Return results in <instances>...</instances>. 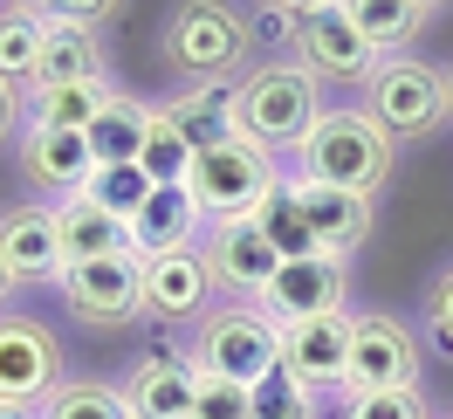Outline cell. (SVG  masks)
Wrapping results in <instances>:
<instances>
[{
    "label": "cell",
    "instance_id": "cell-1",
    "mask_svg": "<svg viewBox=\"0 0 453 419\" xmlns=\"http://www.w3.org/2000/svg\"><path fill=\"white\" fill-rule=\"evenodd\" d=\"M296 166L310 186H343V193H371L392 172V131L371 111H316L310 138L296 151Z\"/></svg>",
    "mask_w": 453,
    "mask_h": 419
},
{
    "label": "cell",
    "instance_id": "cell-2",
    "mask_svg": "<svg viewBox=\"0 0 453 419\" xmlns=\"http://www.w3.org/2000/svg\"><path fill=\"white\" fill-rule=\"evenodd\" d=\"M316 111H323V97H316L310 69H303V62H268V69H255V76L241 83V97H234V131L275 159V151H303Z\"/></svg>",
    "mask_w": 453,
    "mask_h": 419
},
{
    "label": "cell",
    "instance_id": "cell-3",
    "mask_svg": "<svg viewBox=\"0 0 453 419\" xmlns=\"http://www.w3.org/2000/svg\"><path fill=\"white\" fill-rule=\"evenodd\" d=\"M248 49H255V28L226 0H186V7H172V21H165V56L193 83H226L248 62Z\"/></svg>",
    "mask_w": 453,
    "mask_h": 419
},
{
    "label": "cell",
    "instance_id": "cell-4",
    "mask_svg": "<svg viewBox=\"0 0 453 419\" xmlns=\"http://www.w3.org/2000/svg\"><path fill=\"white\" fill-rule=\"evenodd\" d=\"M275 179H282V172H275V159H268L261 144L226 138V144L193 151V166H186V193H193V206L206 213V221L220 227V221H248Z\"/></svg>",
    "mask_w": 453,
    "mask_h": 419
},
{
    "label": "cell",
    "instance_id": "cell-5",
    "mask_svg": "<svg viewBox=\"0 0 453 419\" xmlns=\"http://www.w3.org/2000/svg\"><path fill=\"white\" fill-rule=\"evenodd\" d=\"M193 364L206 378H234V385H261L282 364V330L261 316V303H226L213 316H199Z\"/></svg>",
    "mask_w": 453,
    "mask_h": 419
},
{
    "label": "cell",
    "instance_id": "cell-6",
    "mask_svg": "<svg viewBox=\"0 0 453 419\" xmlns=\"http://www.w3.org/2000/svg\"><path fill=\"white\" fill-rule=\"evenodd\" d=\"M371 104L365 111L392 131V138H426L447 124V69H433L419 56H378V69L365 76Z\"/></svg>",
    "mask_w": 453,
    "mask_h": 419
},
{
    "label": "cell",
    "instance_id": "cell-7",
    "mask_svg": "<svg viewBox=\"0 0 453 419\" xmlns=\"http://www.w3.org/2000/svg\"><path fill=\"white\" fill-rule=\"evenodd\" d=\"M62 303L76 323H96V330H117L144 316V254H96V261H69L62 268Z\"/></svg>",
    "mask_w": 453,
    "mask_h": 419
},
{
    "label": "cell",
    "instance_id": "cell-8",
    "mask_svg": "<svg viewBox=\"0 0 453 419\" xmlns=\"http://www.w3.org/2000/svg\"><path fill=\"white\" fill-rule=\"evenodd\" d=\"M419 385V344L398 316H350L343 392H405Z\"/></svg>",
    "mask_w": 453,
    "mask_h": 419
},
{
    "label": "cell",
    "instance_id": "cell-9",
    "mask_svg": "<svg viewBox=\"0 0 453 419\" xmlns=\"http://www.w3.org/2000/svg\"><path fill=\"white\" fill-rule=\"evenodd\" d=\"M288 49H296V62L310 69L316 83H323V76H337V83H365L371 69H378L371 42L350 28V14H343L337 0H330V7H310V14H296Z\"/></svg>",
    "mask_w": 453,
    "mask_h": 419
},
{
    "label": "cell",
    "instance_id": "cell-10",
    "mask_svg": "<svg viewBox=\"0 0 453 419\" xmlns=\"http://www.w3.org/2000/svg\"><path fill=\"white\" fill-rule=\"evenodd\" d=\"M343 309V261L337 254H296L275 268V282L261 289V316L288 330V323H310V316H337Z\"/></svg>",
    "mask_w": 453,
    "mask_h": 419
},
{
    "label": "cell",
    "instance_id": "cell-11",
    "mask_svg": "<svg viewBox=\"0 0 453 419\" xmlns=\"http://www.w3.org/2000/svg\"><path fill=\"white\" fill-rule=\"evenodd\" d=\"M56 385H62V358H56L49 323H35V316H0V399L42 406Z\"/></svg>",
    "mask_w": 453,
    "mask_h": 419
},
{
    "label": "cell",
    "instance_id": "cell-12",
    "mask_svg": "<svg viewBox=\"0 0 453 419\" xmlns=\"http://www.w3.org/2000/svg\"><path fill=\"white\" fill-rule=\"evenodd\" d=\"M193 392H199V364L179 351L138 358L124 378V413L131 419H193Z\"/></svg>",
    "mask_w": 453,
    "mask_h": 419
},
{
    "label": "cell",
    "instance_id": "cell-13",
    "mask_svg": "<svg viewBox=\"0 0 453 419\" xmlns=\"http://www.w3.org/2000/svg\"><path fill=\"white\" fill-rule=\"evenodd\" d=\"M213 296V268H206V248H165V254H144V309L151 316H199Z\"/></svg>",
    "mask_w": 453,
    "mask_h": 419
},
{
    "label": "cell",
    "instance_id": "cell-14",
    "mask_svg": "<svg viewBox=\"0 0 453 419\" xmlns=\"http://www.w3.org/2000/svg\"><path fill=\"white\" fill-rule=\"evenodd\" d=\"M343 358H350V316H310L282 330V371L303 385H343Z\"/></svg>",
    "mask_w": 453,
    "mask_h": 419
},
{
    "label": "cell",
    "instance_id": "cell-15",
    "mask_svg": "<svg viewBox=\"0 0 453 419\" xmlns=\"http://www.w3.org/2000/svg\"><path fill=\"white\" fill-rule=\"evenodd\" d=\"M21 172H28V186H49V193L76 199L89 186V138L83 131H56V124H28V138H21Z\"/></svg>",
    "mask_w": 453,
    "mask_h": 419
},
{
    "label": "cell",
    "instance_id": "cell-16",
    "mask_svg": "<svg viewBox=\"0 0 453 419\" xmlns=\"http://www.w3.org/2000/svg\"><path fill=\"white\" fill-rule=\"evenodd\" d=\"M0 254L14 282H56L62 275V241H56V206H14L0 213Z\"/></svg>",
    "mask_w": 453,
    "mask_h": 419
},
{
    "label": "cell",
    "instance_id": "cell-17",
    "mask_svg": "<svg viewBox=\"0 0 453 419\" xmlns=\"http://www.w3.org/2000/svg\"><path fill=\"white\" fill-rule=\"evenodd\" d=\"M206 268H213V282H226V289L261 296V289L275 282V268H282V254L261 241L255 221H220L213 227V248H206Z\"/></svg>",
    "mask_w": 453,
    "mask_h": 419
},
{
    "label": "cell",
    "instance_id": "cell-18",
    "mask_svg": "<svg viewBox=\"0 0 453 419\" xmlns=\"http://www.w3.org/2000/svg\"><path fill=\"white\" fill-rule=\"evenodd\" d=\"M303 186V213H310V234H316V254H350L357 241L371 234V193H343V186Z\"/></svg>",
    "mask_w": 453,
    "mask_h": 419
},
{
    "label": "cell",
    "instance_id": "cell-19",
    "mask_svg": "<svg viewBox=\"0 0 453 419\" xmlns=\"http://www.w3.org/2000/svg\"><path fill=\"white\" fill-rule=\"evenodd\" d=\"M42 83H104V49L89 21H62L49 14L42 21V62H35V89Z\"/></svg>",
    "mask_w": 453,
    "mask_h": 419
},
{
    "label": "cell",
    "instance_id": "cell-20",
    "mask_svg": "<svg viewBox=\"0 0 453 419\" xmlns=\"http://www.w3.org/2000/svg\"><path fill=\"white\" fill-rule=\"evenodd\" d=\"M234 97H241V83H234V76H226V83H193L186 97H172L158 117H165V124L193 144V151H206V144L241 138V131H234Z\"/></svg>",
    "mask_w": 453,
    "mask_h": 419
},
{
    "label": "cell",
    "instance_id": "cell-21",
    "mask_svg": "<svg viewBox=\"0 0 453 419\" xmlns=\"http://www.w3.org/2000/svg\"><path fill=\"white\" fill-rule=\"evenodd\" d=\"M199 221H206V213L193 206V193H186V186H151V193H144V206L131 213V248H138V254L193 248Z\"/></svg>",
    "mask_w": 453,
    "mask_h": 419
},
{
    "label": "cell",
    "instance_id": "cell-22",
    "mask_svg": "<svg viewBox=\"0 0 453 419\" xmlns=\"http://www.w3.org/2000/svg\"><path fill=\"white\" fill-rule=\"evenodd\" d=\"M56 241H62V268L69 261H96V254H124L131 248V221L104 213L96 199H62L56 206Z\"/></svg>",
    "mask_w": 453,
    "mask_h": 419
},
{
    "label": "cell",
    "instance_id": "cell-23",
    "mask_svg": "<svg viewBox=\"0 0 453 419\" xmlns=\"http://www.w3.org/2000/svg\"><path fill=\"white\" fill-rule=\"evenodd\" d=\"M83 138H89V159H96V166H138L144 138H151V111L131 104V97H111L104 111L89 117Z\"/></svg>",
    "mask_w": 453,
    "mask_h": 419
},
{
    "label": "cell",
    "instance_id": "cell-24",
    "mask_svg": "<svg viewBox=\"0 0 453 419\" xmlns=\"http://www.w3.org/2000/svg\"><path fill=\"white\" fill-rule=\"evenodd\" d=\"M248 221L261 227V241L282 254V261H296V254H316V234H310V213H303V186H296V179H275Z\"/></svg>",
    "mask_w": 453,
    "mask_h": 419
},
{
    "label": "cell",
    "instance_id": "cell-25",
    "mask_svg": "<svg viewBox=\"0 0 453 419\" xmlns=\"http://www.w3.org/2000/svg\"><path fill=\"white\" fill-rule=\"evenodd\" d=\"M350 14V28L371 42V56H405V42L426 28V14L412 0H337Z\"/></svg>",
    "mask_w": 453,
    "mask_h": 419
},
{
    "label": "cell",
    "instance_id": "cell-26",
    "mask_svg": "<svg viewBox=\"0 0 453 419\" xmlns=\"http://www.w3.org/2000/svg\"><path fill=\"white\" fill-rule=\"evenodd\" d=\"M42 21L28 7H0V83L35 89V62H42Z\"/></svg>",
    "mask_w": 453,
    "mask_h": 419
},
{
    "label": "cell",
    "instance_id": "cell-27",
    "mask_svg": "<svg viewBox=\"0 0 453 419\" xmlns=\"http://www.w3.org/2000/svg\"><path fill=\"white\" fill-rule=\"evenodd\" d=\"M111 104L104 83H42L35 89V124H56V131H89V117Z\"/></svg>",
    "mask_w": 453,
    "mask_h": 419
},
{
    "label": "cell",
    "instance_id": "cell-28",
    "mask_svg": "<svg viewBox=\"0 0 453 419\" xmlns=\"http://www.w3.org/2000/svg\"><path fill=\"white\" fill-rule=\"evenodd\" d=\"M35 413H42V419H131V413H124V392L96 385V378H62Z\"/></svg>",
    "mask_w": 453,
    "mask_h": 419
},
{
    "label": "cell",
    "instance_id": "cell-29",
    "mask_svg": "<svg viewBox=\"0 0 453 419\" xmlns=\"http://www.w3.org/2000/svg\"><path fill=\"white\" fill-rule=\"evenodd\" d=\"M144 193H151V179H144V166H96L89 172L83 199H96L104 213H117V221H131L144 206Z\"/></svg>",
    "mask_w": 453,
    "mask_h": 419
},
{
    "label": "cell",
    "instance_id": "cell-30",
    "mask_svg": "<svg viewBox=\"0 0 453 419\" xmlns=\"http://www.w3.org/2000/svg\"><path fill=\"white\" fill-rule=\"evenodd\" d=\"M138 166H144V179L151 186H186V166H193V144L172 131L165 117L151 111V138H144V151H138Z\"/></svg>",
    "mask_w": 453,
    "mask_h": 419
},
{
    "label": "cell",
    "instance_id": "cell-31",
    "mask_svg": "<svg viewBox=\"0 0 453 419\" xmlns=\"http://www.w3.org/2000/svg\"><path fill=\"white\" fill-rule=\"evenodd\" d=\"M248 419H316V392L303 385V378H288L282 364H275V371L255 385V406H248Z\"/></svg>",
    "mask_w": 453,
    "mask_h": 419
},
{
    "label": "cell",
    "instance_id": "cell-32",
    "mask_svg": "<svg viewBox=\"0 0 453 419\" xmlns=\"http://www.w3.org/2000/svg\"><path fill=\"white\" fill-rule=\"evenodd\" d=\"M248 406H255V385H234V378H206L199 371L193 419H248Z\"/></svg>",
    "mask_w": 453,
    "mask_h": 419
},
{
    "label": "cell",
    "instance_id": "cell-33",
    "mask_svg": "<svg viewBox=\"0 0 453 419\" xmlns=\"http://www.w3.org/2000/svg\"><path fill=\"white\" fill-rule=\"evenodd\" d=\"M343 419H426V399H419V385H405V392H350Z\"/></svg>",
    "mask_w": 453,
    "mask_h": 419
},
{
    "label": "cell",
    "instance_id": "cell-34",
    "mask_svg": "<svg viewBox=\"0 0 453 419\" xmlns=\"http://www.w3.org/2000/svg\"><path fill=\"white\" fill-rule=\"evenodd\" d=\"M426 330H433V344L453 358V261H447V275L426 289Z\"/></svg>",
    "mask_w": 453,
    "mask_h": 419
},
{
    "label": "cell",
    "instance_id": "cell-35",
    "mask_svg": "<svg viewBox=\"0 0 453 419\" xmlns=\"http://www.w3.org/2000/svg\"><path fill=\"white\" fill-rule=\"evenodd\" d=\"M117 0H49V14H62V21H104Z\"/></svg>",
    "mask_w": 453,
    "mask_h": 419
},
{
    "label": "cell",
    "instance_id": "cell-36",
    "mask_svg": "<svg viewBox=\"0 0 453 419\" xmlns=\"http://www.w3.org/2000/svg\"><path fill=\"white\" fill-rule=\"evenodd\" d=\"M21 124V89L14 83H0V144H7V131Z\"/></svg>",
    "mask_w": 453,
    "mask_h": 419
},
{
    "label": "cell",
    "instance_id": "cell-37",
    "mask_svg": "<svg viewBox=\"0 0 453 419\" xmlns=\"http://www.w3.org/2000/svg\"><path fill=\"white\" fill-rule=\"evenodd\" d=\"M310 7H330V0H261V14H310Z\"/></svg>",
    "mask_w": 453,
    "mask_h": 419
},
{
    "label": "cell",
    "instance_id": "cell-38",
    "mask_svg": "<svg viewBox=\"0 0 453 419\" xmlns=\"http://www.w3.org/2000/svg\"><path fill=\"white\" fill-rule=\"evenodd\" d=\"M0 419H42L35 406H14V399H0Z\"/></svg>",
    "mask_w": 453,
    "mask_h": 419
},
{
    "label": "cell",
    "instance_id": "cell-39",
    "mask_svg": "<svg viewBox=\"0 0 453 419\" xmlns=\"http://www.w3.org/2000/svg\"><path fill=\"white\" fill-rule=\"evenodd\" d=\"M0 7H28V14H49V0H0Z\"/></svg>",
    "mask_w": 453,
    "mask_h": 419
},
{
    "label": "cell",
    "instance_id": "cell-40",
    "mask_svg": "<svg viewBox=\"0 0 453 419\" xmlns=\"http://www.w3.org/2000/svg\"><path fill=\"white\" fill-rule=\"evenodd\" d=\"M412 7H419V14H433V7H453V0H412Z\"/></svg>",
    "mask_w": 453,
    "mask_h": 419
},
{
    "label": "cell",
    "instance_id": "cell-41",
    "mask_svg": "<svg viewBox=\"0 0 453 419\" xmlns=\"http://www.w3.org/2000/svg\"><path fill=\"white\" fill-rule=\"evenodd\" d=\"M7 282H14V275H7V254H0V296H7Z\"/></svg>",
    "mask_w": 453,
    "mask_h": 419
},
{
    "label": "cell",
    "instance_id": "cell-42",
    "mask_svg": "<svg viewBox=\"0 0 453 419\" xmlns=\"http://www.w3.org/2000/svg\"><path fill=\"white\" fill-rule=\"evenodd\" d=\"M447 117H453V69H447Z\"/></svg>",
    "mask_w": 453,
    "mask_h": 419
},
{
    "label": "cell",
    "instance_id": "cell-43",
    "mask_svg": "<svg viewBox=\"0 0 453 419\" xmlns=\"http://www.w3.org/2000/svg\"><path fill=\"white\" fill-rule=\"evenodd\" d=\"M426 419H433V413H426Z\"/></svg>",
    "mask_w": 453,
    "mask_h": 419
}]
</instances>
